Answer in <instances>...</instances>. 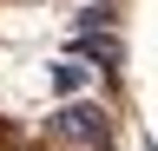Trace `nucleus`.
<instances>
[{"mask_svg":"<svg viewBox=\"0 0 158 151\" xmlns=\"http://www.w3.org/2000/svg\"><path fill=\"white\" fill-rule=\"evenodd\" d=\"M53 131L59 138H79V145H99L106 138V112L99 105H66V112H53Z\"/></svg>","mask_w":158,"mask_h":151,"instance_id":"nucleus-1","label":"nucleus"},{"mask_svg":"<svg viewBox=\"0 0 158 151\" xmlns=\"http://www.w3.org/2000/svg\"><path fill=\"white\" fill-rule=\"evenodd\" d=\"M79 85H86V66H79V59H59V66H53V92H59V99H73Z\"/></svg>","mask_w":158,"mask_h":151,"instance_id":"nucleus-2","label":"nucleus"}]
</instances>
